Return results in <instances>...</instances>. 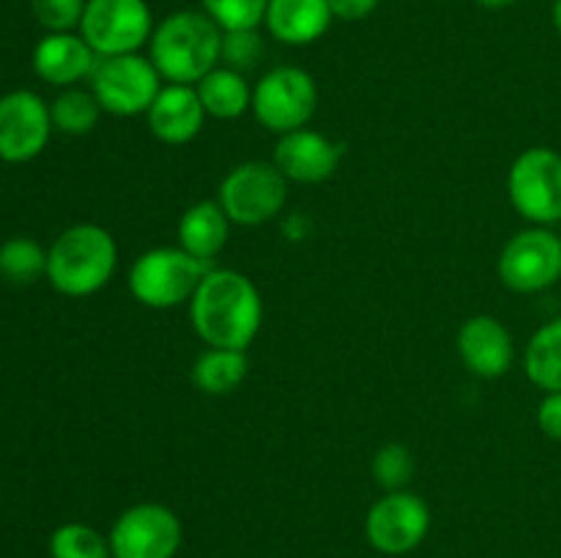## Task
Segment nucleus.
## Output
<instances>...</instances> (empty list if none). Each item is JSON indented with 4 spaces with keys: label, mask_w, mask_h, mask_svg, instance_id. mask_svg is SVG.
Listing matches in <instances>:
<instances>
[{
    "label": "nucleus",
    "mask_w": 561,
    "mask_h": 558,
    "mask_svg": "<svg viewBox=\"0 0 561 558\" xmlns=\"http://www.w3.org/2000/svg\"><path fill=\"white\" fill-rule=\"evenodd\" d=\"M499 279L515 293H540L561 279V235L548 228L515 233L499 255Z\"/></svg>",
    "instance_id": "11"
},
{
    "label": "nucleus",
    "mask_w": 561,
    "mask_h": 558,
    "mask_svg": "<svg viewBox=\"0 0 561 558\" xmlns=\"http://www.w3.org/2000/svg\"><path fill=\"white\" fill-rule=\"evenodd\" d=\"M203 11L222 31H250L266 20L268 0H201Z\"/></svg>",
    "instance_id": "26"
},
{
    "label": "nucleus",
    "mask_w": 561,
    "mask_h": 558,
    "mask_svg": "<svg viewBox=\"0 0 561 558\" xmlns=\"http://www.w3.org/2000/svg\"><path fill=\"white\" fill-rule=\"evenodd\" d=\"M49 115H53V129L64 131V135L82 137L93 131L102 115V104L96 102L93 91H82V88H66L64 93L53 98L49 104Z\"/></svg>",
    "instance_id": "24"
},
{
    "label": "nucleus",
    "mask_w": 561,
    "mask_h": 558,
    "mask_svg": "<svg viewBox=\"0 0 561 558\" xmlns=\"http://www.w3.org/2000/svg\"><path fill=\"white\" fill-rule=\"evenodd\" d=\"M373 476L387 492L403 490L414 476V454L403 443H383L373 457Z\"/></svg>",
    "instance_id": "27"
},
{
    "label": "nucleus",
    "mask_w": 561,
    "mask_h": 558,
    "mask_svg": "<svg viewBox=\"0 0 561 558\" xmlns=\"http://www.w3.org/2000/svg\"><path fill=\"white\" fill-rule=\"evenodd\" d=\"M378 3H381V0H329L334 20L343 22L365 20V16H370L373 11L378 9Z\"/></svg>",
    "instance_id": "31"
},
{
    "label": "nucleus",
    "mask_w": 561,
    "mask_h": 558,
    "mask_svg": "<svg viewBox=\"0 0 561 558\" xmlns=\"http://www.w3.org/2000/svg\"><path fill=\"white\" fill-rule=\"evenodd\" d=\"M153 14L146 0H88L80 36L99 58L140 53L151 42Z\"/></svg>",
    "instance_id": "9"
},
{
    "label": "nucleus",
    "mask_w": 561,
    "mask_h": 558,
    "mask_svg": "<svg viewBox=\"0 0 561 558\" xmlns=\"http://www.w3.org/2000/svg\"><path fill=\"white\" fill-rule=\"evenodd\" d=\"M431 531V509L416 492L392 490L378 498L365 520L367 542L383 556L416 550Z\"/></svg>",
    "instance_id": "12"
},
{
    "label": "nucleus",
    "mask_w": 561,
    "mask_h": 558,
    "mask_svg": "<svg viewBox=\"0 0 561 558\" xmlns=\"http://www.w3.org/2000/svg\"><path fill=\"white\" fill-rule=\"evenodd\" d=\"M195 91L201 96L206 115L217 120L241 118L247 109H252V88L247 85L244 74L230 69V66H217V69L208 71L197 82Z\"/></svg>",
    "instance_id": "20"
},
{
    "label": "nucleus",
    "mask_w": 561,
    "mask_h": 558,
    "mask_svg": "<svg viewBox=\"0 0 561 558\" xmlns=\"http://www.w3.org/2000/svg\"><path fill=\"white\" fill-rule=\"evenodd\" d=\"M458 353L466 370L474 375L502 377L515 361L513 334L493 315H474L460 326Z\"/></svg>",
    "instance_id": "15"
},
{
    "label": "nucleus",
    "mask_w": 561,
    "mask_h": 558,
    "mask_svg": "<svg viewBox=\"0 0 561 558\" xmlns=\"http://www.w3.org/2000/svg\"><path fill=\"white\" fill-rule=\"evenodd\" d=\"M285 200H288V178L274 162H257V159L236 164L217 191V202L230 222L244 228L272 222L283 211Z\"/></svg>",
    "instance_id": "5"
},
{
    "label": "nucleus",
    "mask_w": 561,
    "mask_h": 558,
    "mask_svg": "<svg viewBox=\"0 0 561 558\" xmlns=\"http://www.w3.org/2000/svg\"><path fill=\"white\" fill-rule=\"evenodd\" d=\"M332 20L329 0H268L263 25L277 42L288 47H305L318 42L332 27Z\"/></svg>",
    "instance_id": "18"
},
{
    "label": "nucleus",
    "mask_w": 561,
    "mask_h": 558,
    "mask_svg": "<svg viewBox=\"0 0 561 558\" xmlns=\"http://www.w3.org/2000/svg\"><path fill=\"white\" fill-rule=\"evenodd\" d=\"M340 159H343V146L305 126V129L279 135L272 162L288 181L321 184V181L332 178L334 170L340 167Z\"/></svg>",
    "instance_id": "14"
},
{
    "label": "nucleus",
    "mask_w": 561,
    "mask_h": 558,
    "mask_svg": "<svg viewBox=\"0 0 561 558\" xmlns=\"http://www.w3.org/2000/svg\"><path fill=\"white\" fill-rule=\"evenodd\" d=\"M318 107V85L299 66L268 69L252 88V115L274 135L305 129Z\"/></svg>",
    "instance_id": "6"
},
{
    "label": "nucleus",
    "mask_w": 561,
    "mask_h": 558,
    "mask_svg": "<svg viewBox=\"0 0 561 558\" xmlns=\"http://www.w3.org/2000/svg\"><path fill=\"white\" fill-rule=\"evenodd\" d=\"M118 246L102 224L82 222L66 228L47 249V279L60 295L85 299L113 279Z\"/></svg>",
    "instance_id": "3"
},
{
    "label": "nucleus",
    "mask_w": 561,
    "mask_h": 558,
    "mask_svg": "<svg viewBox=\"0 0 561 558\" xmlns=\"http://www.w3.org/2000/svg\"><path fill=\"white\" fill-rule=\"evenodd\" d=\"M107 542L113 558H175L184 528L170 507L142 501L118 514Z\"/></svg>",
    "instance_id": "10"
},
{
    "label": "nucleus",
    "mask_w": 561,
    "mask_h": 558,
    "mask_svg": "<svg viewBox=\"0 0 561 558\" xmlns=\"http://www.w3.org/2000/svg\"><path fill=\"white\" fill-rule=\"evenodd\" d=\"M91 91L104 113L129 118V115L148 113L157 93L162 91V77L151 58H142L140 53L113 55L96 60Z\"/></svg>",
    "instance_id": "8"
},
{
    "label": "nucleus",
    "mask_w": 561,
    "mask_h": 558,
    "mask_svg": "<svg viewBox=\"0 0 561 558\" xmlns=\"http://www.w3.org/2000/svg\"><path fill=\"white\" fill-rule=\"evenodd\" d=\"M151 63L175 85H197L222 60V27L206 11H173L151 33Z\"/></svg>",
    "instance_id": "2"
},
{
    "label": "nucleus",
    "mask_w": 561,
    "mask_h": 558,
    "mask_svg": "<svg viewBox=\"0 0 561 558\" xmlns=\"http://www.w3.org/2000/svg\"><path fill=\"white\" fill-rule=\"evenodd\" d=\"M263 55V38L257 33V27H250V31H222V60L230 69L241 71L244 74L247 69L261 60Z\"/></svg>",
    "instance_id": "29"
},
{
    "label": "nucleus",
    "mask_w": 561,
    "mask_h": 558,
    "mask_svg": "<svg viewBox=\"0 0 561 558\" xmlns=\"http://www.w3.org/2000/svg\"><path fill=\"white\" fill-rule=\"evenodd\" d=\"M99 55L80 33H47L33 47V71L38 80L55 88H75V82L91 80Z\"/></svg>",
    "instance_id": "16"
},
{
    "label": "nucleus",
    "mask_w": 561,
    "mask_h": 558,
    "mask_svg": "<svg viewBox=\"0 0 561 558\" xmlns=\"http://www.w3.org/2000/svg\"><path fill=\"white\" fill-rule=\"evenodd\" d=\"M477 3L482 5V9H491V11H499V9H507V5L518 3V0H477Z\"/></svg>",
    "instance_id": "32"
},
{
    "label": "nucleus",
    "mask_w": 561,
    "mask_h": 558,
    "mask_svg": "<svg viewBox=\"0 0 561 558\" xmlns=\"http://www.w3.org/2000/svg\"><path fill=\"white\" fill-rule=\"evenodd\" d=\"M247 372H250V361H247V350L233 348H208L192 364V383L201 388L203 394H222L236 392L244 383Z\"/></svg>",
    "instance_id": "21"
},
{
    "label": "nucleus",
    "mask_w": 561,
    "mask_h": 558,
    "mask_svg": "<svg viewBox=\"0 0 561 558\" xmlns=\"http://www.w3.org/2000/svg\"><path fill=\"white\" fill-rule=\"evenodd\" d=\"M208 268L211 263L197 260L181 246H157L131 263L129 290L142 306L173 310L179 304H190Z\"/></svg>",
    "instance_id": "4"
},
{
    "label": "nucleus",
    "mask_w": 561,
    "mask_h": 558,
    "mask_svg": "<svg viewBox=\"0 0 561 558\" xmlns=\"http://www.w3.org/2000/svg\"><path fill=\"white\" fill-rule=\"evenodd\" d=\"M53 558H113L110 542L85 523H64L49 536Z\"/></svg>",
    "instance_id": "25"
},
{
    "label": "nucleus",
    "mask_w": 561,
    "mask_h": 558,
    "mask_svg": "<svg viewBox=\"0 0 561 558\" xmlns=\"http://www.w3.org/2000/svg\"><path fill=\"white\" fill-rule=\"evenodd\" d=\"M551 16H553V27H557V33L561 36V0H557V3H553Z\"/></svg>",
    "instance_id": "33"
},
{
    "label": "nucleus",
    "mask_w": 561,
    "mask_h": 558,
    "mask_svg": "<svg viewBox=\"0 0 561 558\" xmlns=\"http://www.w3.org/2000/svg\"><path fill=\"white\" fill-rule=\"evenodd\" d=\"M146 118L148 129H151V135L157 140L168 142V146H184V142L195 140L201 135L208 115L203 109L195 85H175V82H168L157 93L151 107H148Z\"/></svg>",
    "instance_id": "17"
},
{
    "label": "nucleus",
    "mask_w": 561,
    "mask_h": 558,
    "mask_svg": "<svg viewBox=\"0 0 561 558\" xmlns=\"http://www.w3.org/2000/svg\"><path fill=\"white\" fill-rule=\"evenodd\" d=\"M88 0H31L33 16L49 33H71L80 27Z\"/></svg>",
    "instance_id": "28"
},
{
    "label": "nucleus",
    "mask_w": 561,
    "mask_h": 558,
    "mask_svg": "<svg viewBox=\"0 0 561 558\" xmlns=\"http://www.w3.org/2000/svg\"><path fill=\"white\" fill-rule=\"evenodd\" d=\"M537 427L551 441H561V392H551L542 397L540 408H537Z\"/></svg>",
    "instance_id": "30"
},
{
    "label": "nucleus",
    "mask_w": 561,
    "mask_h": 558,
    "mask_svg": "<svg viewBox=\"0 0 561 558\" xmlns=\"http://www.w3.org/2000/svg\"><path fill=\"white\" fill-rule=\"evenodd\" d=\"M526 377L546 394L561 392V317L531 334L524 353Z\"/></svg>",
    "instance_id": "22"
},
{
    "label": "nucleus",
    "mask_w": 561,
    "mask_h": 558,
    "mask_svg": "<svg viewBox=\"0 0 561 558\" xmlns=\"http://www.w3.org/2000/svg\"><path fill=\"white\" fill-rule=\"evenodd\" d=\"M190 321L208 348L247 350L263 323L261 290L241 271L211 266L190 299Z\"/></svg>",
    "instance_id": "1"
},
{
    "label": "nucleus",
    "mask_w": 561,
    "mask_h": 558,
    "mask_svg": "<svg viewBox=\"0 0 561 558\" xmlns=\"http://www.w3.org/2000/svg\"><path fill=\"white\" fill-rule=\"evenodd\" d=\"M47 277V249L38 241L27 235H14V239L0 244V279L16 288L38 282Z\"/></svg>",
    "instance_id": "23"
},
{
    "label": "nucleus",
    "mask_w": 561,
    "mask_h": 558,
    "mask_svg": "<svg viewBox=\"0 0 561 558\" xmlns=\"http://www.w3.org/2000/svg\"><path fill=\"white\" fill-rule=\"evenodd\" d=\"M510 202L537 228L561 222V153L553 148H526L507 175Z\"/></svg>",
    "instance_id": "7"
},
{
    "label": "nucleus",
    "mask_w": 561,
    "mask_h": 558,
    "mask_svg": "<svg viewBox=\"0 0 561 558\" xmlns=\"http://www.w3.org/2000/svg\"><path fill=\"white\" fill-rule=\"evenodd\" d=\"M230 224L217 200L195 202L179 219V246L197 260L211 263L228 244Z\"/></svg>",
    "instance_id": "19"
},
{
    "label": "nucleus",
    "mask_w": 561,
    "mask_h": 558,
    "mask_svg": "<svg viewBox=\"0 0 561 558\" xmlns=\"http://www.w3.org/2000/svg\"><path fill=\"white\" fill-rule=\"evenodd\" d=\"M53 135L49 104L33 91H11L0 98V159L22 164L36 159Z\"/></svg>",
    "instance_id": "13"
}]
</instances>
